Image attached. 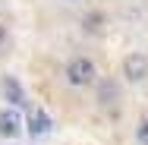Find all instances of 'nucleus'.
Wrapping results in <instances>:
<instances>
[{
    "instance_id": "f257e3e1",
    "label": "nucleus",
    "mask_w": 148,
    "mask_h": 145,
    "mask_svg": "<svg viewBox=\"0 0 148 145\" xmlns=\"http://www.w3.org/2000/svg\"><path fill=\"white\" fill-rule=\"evenodd\" d=\"M63 76H66V82H69V85L85 88V85H91V82L98 79V66H95L88 57H73L69 63H66Z\"/></svg>"
},
{
    "instance_id": "f03ea898",
    "label": "nucleus",
    "mask_w": 148,
    "mask_h": 145,
    "mask_svg": "<svg viewBox=\"0 0 148 145\" xmlns=\"http://www.w3.org/2000/svg\"><path fill=\"white\" fill-rule=\"evenodd\" d=\"M123 79L132 82V85H139V82L148 79V57H145V54L132 51V54L123 57Z\"/></svg>"
},
{
    "instance_id": "7ed1b4c3",
    "label": "nucleus",
    "mask_w": 148,
    "mask_h": 145,
    "mask_svg": "<svg viewBox=\"0 0 148 145\" xmlns=\"http://www.w3.org/2000/svg\"><path fill=\"white\" fill-rule=\"evenodd\" d=\"M51 126H54V120H51V114H47L44 107H29V114H25V129H29L32 136H47Z\"/></svg>"
},
{
    "instance_id": "20e7f679",
    "label": "nucleus",
    "mask_w": 148,
    "mask_h": 145,
    "mask_svg": "<svg viewBox=\"0 0 148 145\" xmlns=\"http://www.w3.org/2000/svg\"><path fill=\"white\" fill-rule=\"evenodd\" d=\"M0 91H3V101L16 111V107H25V91L16 82V76H3L0 79Z\"/></svg>"
},
{
    "instance_id": "39448f33",
    "label": "nucleus",
    "mask_w": 148,
    "mask_h": 145,
    "mask_svg": "<svg viewBox=\"0 0 148 145\" xmlns=\"http://www.w3.org/2000/svg\"><path fill=\"white\" fill-rule=\"evenodd\" d=\"M22 126H25V120H22L19 111H13V107L0 111V136H3V139H16V136L22 133Z\"/></svg>"
},
{
    "instance_id": "423d86ee",
    "label": "nucleus",
    "mask_w": 148,
    "mask_h": 145,
    "mask_svg": "<svg viewBox=\"0 0 148 145\" xmlns=\"http://www.w3.org/2000/svg\"><path fill=\"white\" fill-rule=\"evenodd\" d=\"M82 25H85V32H88V35H95V32H101V25H104V13H88Z\"/></svg>"
},
{
    "instance_id": "0eeeda50",
    "label": "nucleus",
    "mask_w": 148,
    "mask_h": 145,
    "mask_svg": "<svg viewBox=\"0 0 148 145\" xmlns=\"http://www.w3.org/2000/svg\"><path fill=\"white\" fill-rule=\"evenodd\" d=\"M114 98H117V85H114V82H101L98 101H101V104H114Z\"/></svg>"
},
{
    "instance_id": "6e6552de",
    "label": "nucleus",
    "mask_w": 148,
    "mask_h": 145,
    "mask_svg": "<svg viewBox=\"0 0 148 145\" xmlns=\"http://www.w3.org/2000/svg\"><path fill=\"white\" fill-rule=\"evenodd\" d=\"M136 142H139V145H148V117H142L139 126H136Z\"/></svg>"
},
{
    "instance_id": "1a4fd4ad",
    "label": "nucleus",
    "mask_w": 148,
    "mask_h": 145,
    "mask_svg": "<svg viewBox=\"0 0 148 145\" xmlns=\"http://www.w3.org/2000/svg\"><path fill=\"white\" fill-rule=\"evenodd\" d=\"M0 44H3V29H0Z\"/></svg>"
}]
</instances>
